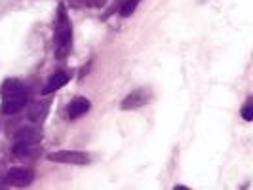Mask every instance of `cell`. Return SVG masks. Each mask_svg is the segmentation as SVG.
<instances>
[{
  "label": "cell",
  "mask_w": 253,
  "mask_h": 190,
  "mask_svg": "<svg viewBox=\"0 0 253 190\" xmlns=\"http://www.w3.org/2000/svg\"><path fill=\"white\" fill-rule=\"evenodd\" d=\"M35 181V171L31 167H12L6 173V183L13 187H29Z\"/></svg>",
  "instance_id": "cell-4"
},
{
  "label": "cell",
  "mask_w": 253,
  "mask_h": 190,
  "mask_svg": "<svg viewBox=\"0 0 253 190\" xmlns=\"http://www.w3.org/2000/svg\"><path fill=\"white\" fill-rule=\"evenodd\" d=\"M89 101L86 97H75L73 101L69 103V107H67V114H69V118L71 120H76V118H80L82 114H86L89 111Z\"/></svg>",
  "instance_id": "cell-6"
},
{
  "label": "cell",
  "mask_w": 253,
  "mask_h": 190,
  "mask_svg": "<svg viewBox=\"0 0 253 190\" xmlns=\"http://www.w3.org/2000/svg\"><path fill=\"white\" fill-rule=\"evenodd\" d=\"M27 105V91H19V93H12V95H4L2 103H0V113L6 116L17 114L23 111Z\"/></svg>",
  "instance_id": "cell-3"
},
{
  "label": "cell",
  "mask_w": 253,
  "mask_h": 190,
  "mask_svg": "<svg viewBox=\"0 0 253 190\" xmlns=\"http://www.w3.org/2000/svg\"><path fill=\"white\" fill-rule=\"evenodd\" d=\"M19 91H27L25 86H23L17 78H8V80L2 84V88H0V95L4 97V95H12V93H19Z\"/></svg>",
  "instance_id": "cell-10"
},
{
  "label": "cell",
  "mask_w": 253,
  "mask_h": 190,
  "mask_svg": "<svg viewBox=\"0 0 253 190\" xmlns=\"http://www.w3.org/2000/svg\"><path fill=\"white\" fill-rule=\"evenodd\" d=\"M40 139H42V135L38 133L37 129H33V127L19 129V131L15 133V143H19V141H27V143H40Z\"/></svg>",
  "instance_id": "cell-11"
},
{
  "label": "cell",
  "mask_w": 253,
  "mask_h": 190,
  "mask_svg": "<svg viewBox=\"0 0 253 190\" xmlns=\"http://www.w3.org/2000/svg\"><path fill=\"white\" fill-rule=\"evenodd\" d=\"M175 190H187V187H183V185H177V187H175Z\"/></svg>",
  "instance_id": "cell-15"
},
{
  "label": "cell",
  "mask_w": 253,
  "mask_h": 190,
  "mask_svg": "<svg viewBox=\"0 0 253 190\" xmlns=\"http://www.w3.org/2000/svg\"><path fill=\"white\" fill-rule=\"evenodd\" d=\"M38 152H40V147L38 143H27V141H19L13 145V154L17 158H35Z\"/></svg>",
  "instance_id": "cell-7"
},
{
  "label": "cell",
  "mask_w": 253,
  "mask_h": 190,
  "mask_svg": "<svg viewBox=\"0 0 253 190\" xmlns=\"http://www.w3.org/2000/svg\"><path fill=\"white\" fill-rule=\"evenodd\" d=\"M139 2L141 0H126V2L122 4V8H120V15H122V17H129L131 13L137 10Z\"/></svg>",
  "instance_id": "cell-13"
},
{
  "label": "cell",
  "mask_w": 253,
  "mask_h": 190,
  "mask_svg": "<svg viewBox=\"0 0 253 190\" xmlns=\"http://www.w3.org/2000/svg\"><path fill=\"white\" fill-rule=\"evenodd\" d=\"M242 118H244L246 122H252L253 120V99H248V103L244 105V109H242Z\"/></svg>",
  "instance_id": "cell-14"
},
{
  "label": "cell",
  "mask_w": 253,
  "mask_h": 190,
  "mask_svg": "<svg viewBox=\"0 0 253 190\" xmlns=\"http://www.w3.org/2000/svg\"><path fill=\"white\" fill-rule=\"evenodd\" d=\"M50 113V103L48 101H38L29 109V120L33 122H44V118Z\"/></svg>",
  "instance_id": "cell-9"
},
{
  "label": "cell",
  "mask_w": 253,
  "mask_h": 190,
  "mask_svg": "<svg viewBox=\"0 0 253 190\" xmlns=\"http://www.w3.org/2000/svg\"><path fill=\"white\" fill-rule=\"evenodd\" d=\"M149 99H151V91L147 88H139V89H135V91H131L126 99L122 101L120 107H122L124 111H133V109L143 107Z\"/></svg>",
  "instance_id": "cell-5"
},
{
  "label": "cell",
  "mask_w": 253,
  "mask_h": 190,
  "mask_svg": "<svg viewBox=\"0 0 253 190\" xmlns=\"http://www.w3.org/2000/svg\"><path fill=\"white\" fill-rule=\"evenodd\" d=\"M71 8H101L107 0H67Z\"/></svg>",
  "instance_id": "cell-12"
},
{
  "label": "cell",
  "mask_w": 253,
  "mask_h": 190,
  "mask_svg": "<svg viewBox=\"0 0 253 190\" xmlns=\"http://www.w3.org/2000/svg\"><path fill=\"white\" fill-rule=\"evenodd\" d=\"M71 80V76L69 73H65V71H59V73H55V75L51 76L50 80H48V84H46V88L42 89V93L44 95H50L53 91H57L59 88H63L65 84Z\"/></svg>",
  "instance_id": "cell-8"
},
{
  "label": "cell",
  "mask_w": 253,
  "mask_h": 190,
  "mask_svg": "<svg viewBox=\"0 0 253 190\" xmlns=\"http://www.w3.org/2000/svg\"><path fill=\"white\" fill-rule=\"evenodd\" d=\"M73 46V25L69 21V15L65 12V6L59 4L57 21H55V37H53V53L57 59H65Z\"/></svg>",
  "instance_id": "cell-1"
},
{
  "label": "cell",
  "mask_w": 253,
  "mask_h": 190,
  "mask_svg": "<svg viewBox=\"0 0 253 190\" xmlns=\"http://www.w3.org/2000/svg\"><path fill=\"white\" fill-rule=\"evenodd\" d=\"M48 160L55 164H69V165H86L89 164V154L82 151H57L48 154Z\"/></svg>",
  "instance_id": "cell-2"
}]
</instances>
